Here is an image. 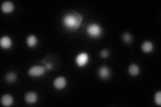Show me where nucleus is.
<instances>
[{
	"label": "nucleus",
	"instance_id": "nucleus-1",
	"mask_svg": "<svg viewBox=\"0 0 161 107\" xmlns=\"http://www.w3.org/2000/svg\"><path fill=\"white\" fill-rule=\"evenodd\" d=\"M82 22V16L75 11H70L66 13L63 18V24L65 28L72 32L78 29Z\"/></svg>",
	"mask_w": 161,
	"mask_h": 107
},
{
	"label": "nucleus",
	"instance_id": "nucleus-2",
	"mask_svg": "<svg viewBox=\"0 0 161 107\" xmlns=\"http://www.w3.org/2000/svg\"><path fill=\"white\" fill-rule=\"evenodd\" d=\"M87 34L89 37L92 38H97L102 34V27L97 24H91L87 28Z\"/></svg>",
	"mask_w": 161,
	"mask_h": 107
},
{
	"label": "nucleus",
	"instance_id": "nucleus-3",
	"mask_svg": "<svg viewBox=\"0 0 161 107\" xmlns=\"http://www.w3.org/2000/svg\"><path fill=\"white\" fill-rule=\"evenodd\" d=\"M46 68L42 66H34L28 70V75L31 77H40L46 72Z\"/></svg>",
	"mask_w": 161,
	"mask_h": 107
},
{
	"label": "nucleus",
	"instance_id": "nucleus-4",
	"mask_svg": "<svg viewBox=\"0 0 161 107\" xmlns=\"http://www.w3.org/2000/svg\"><path fill=\"white\" fill-rule=\"evenodd\" d=\"M89 61V55L85 52L79 54L75 58V62L79 67H83L87 65Z\"/></svg>",
	"mask_w": 161,
	"mask_h": 107
},
{
	"label": "nucleus",
	"instance_id": "nucleus-5",
	"mask_svg": "<svg viewBox=\"0 0 161 107\" xmlns=\"http://www.w3.org/2000/svg\"><path fill=\"white\" fill-rule=\"evenodd\" d=\"M53 85L54 86V88L58 90L63 89L67 85V80L64 77L60 76V77L54 79L53 82Z\"/></svg>",
	"mask_w": 161,
	"mask_h": 107
},
{
	"label": "nucleus",
	"instance_id": "nucleus-6",
	"mask_svg": "<svg viewBox=\"0 0 161 107\" xmlns=\"http://www.w3.org/2000/svg\"><path fill=\"white\" fill-rule=\"evenodd\" d=\"M98 74L99 76L102 79H108L110 76L111 72L110 70L106 66H101V67L98 70Z\"/></svg>",
	"mask_w": 161,
	"mask_h": 107
},
{
	"label": "nucleus",
	"instance_id": "nucleus-7",
	"mask_svg": "<svg viewBox=\"0 0 161 107\" xmlns=\"http://www.w3.org/2000/svg\"><path fill=\"white\" fill-rule=\"evenodd\" d=\"M38 100V96L34 92H29L25 95V100L28 104H32L36 103Z\"/></svg>",
	"mask_w": 161,
	"mask_h": 107
},
{
	"label": "nucleus",
	"instance_id": "nucleus-8",
	"mask_svg": "<svg viewBox=\"0 0 161 107\" xmlns=\"http://www.w3.org/2000/svg\"><path fill=\"white\" fill-rule=\"evenodd\" d=\"M0 45L3 49H9L12 45V40L8 36H3L0 40Z\"/></svg>",
	"mask_w": 161,
	"mask_h": 107
},
{
	"label": "nucleus",
	"instance_id": "nucleus-9",
	"mask_svg": "<svg viewBox=\"0 0 161 107\" xmlns=\"http://www.w3.org/2000/svg\"><path fill=\"white\" fill-rule=\"evenodd\" d=\"M14 6L12 2L9 1L4 2L2 5V11L5 13H9L14 11Z\"/></svg>",
	"mask_w": 161,
	"mask_h": 107
},
{
	"label": "nucleus",
	"instance_id": "nucleus-10",
	"mask_svg": "<svg viewBox=\"0 0 161 107\" xmlns=\"http://www.w3.org/2000/svg\"><path fill=\"white\" fill-rule=\"evenodd\" d=\"M1 102L3 106H10L14 103V99L10 94H4L2 97Z\"/></svg>",
	"mask_w": 161,
	"mask_h": 107
},
{
	"label": "nucleus",
	"instance_id": "nucleus-11",
	"mask_svg": "<svg viewBox=\"0 0 161 107\" xmlns=\"http://www.w3.org/2000/svg\"><path fill=\"white\" fill-rule=\"evenodd\" d=\"M128 72L129 74L132 76H136L140 72V67L136 64H132L128 68Z\"/></svg>",
	"mask_w": 161,
	"mask_h": 107
},
{
	"label": "nucleus",
	"instance_id": "nucleus-12",
	"mask_svg": "<svg viewBox=\"0 0 161 107\" xmlns=\"http://www.w3.org/2000/svg\"><path fill=\"white\" fill-rule=\"evenodd\" d=\"M154 49L153 44L150 41H146L142 45V50L145 53H150Z\"/></svg>",
	"mask_w": 161,
	"mask_h": 107
},
{
	"label": "nucleus",
	"instance_id": "nucleus-13",
	"mask_svg": "<svg viewBox=\"0 0 161 107\" xmlns=\"http://www.w3.org/2000/svg\"><path fill=\"white\" fill-rule=\"evenodd\" d=\"M27 45L30 48L36 46L38 44V39L34 35H30L26 39Z\"/></svg>",
	"mask_w": 161,
	"mask_h": 107
},
{
	"label": "nucleus",
	"instance_id": "nucleus-14",
	"mask_svg": "<svg viewBox=\"0 0 161 107\" xmlns=\"http://www.w3.org/2000/svg\"><path fill=\"white\" fill-rule=\"evenodd\" d=\"M6 80L9 83H14L17 80V75L14 72H9L6 76Z\"/></svg>",
	"mask_w": 161,
	"mask_h": 107
},
{
	"label": "nucleus",
	"instance_id": "nucleus-15",
	"mask_svg": "<svg viewBox=\"0 0 161 107\" xmlns=\"http://www.w3.org/2000/svg\"><path fill=\"white\" fill-rule=\"evenodd\" d=\"M123 40L124 41V42L127 43V44H130L132 41V37L131 35L130 34L125 32L123 34Z\"/></svg>",
	"mask_w": 161,
	"mask_h": 107
},
{
	"label": "nucleus",
	"instance_id": "nucleus-16",
	"mask_svg": "<svg viewBox=\"0 0 161 107\" xmlns=\"http://www.w3.org/2000/svg\"><path fill=\"white\" fill-rule=\"evenodd\" d=\"M154 100H155L156 104H157V105H158V106L161 105V93H160V91L157 92V93L155 94Z\"/></svg>",
	"mask_w": 161,
	"mask_h": 107
},
{
	"label": "nucleus",
	"instance_id": "nucleus-17",
	"mask_svg": "<svg viewBox=\"0 0 161 107\" xmlns=\"http://www.w3.org/2000/svg\"><path fill=\"white\" fill-rule=\"evenodd\" d=\"M100 54H101V56H102V58H106L108 57V56H109V51L107 49H104V50L101 51Z\"/></svg>",
	"mask_w": 161,
	"mask_h": 107
}]
</instances>
